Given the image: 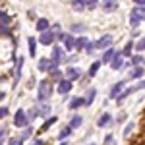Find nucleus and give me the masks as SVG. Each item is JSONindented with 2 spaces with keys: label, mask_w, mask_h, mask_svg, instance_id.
Here are the masks:
<instances>
[{
  "label": "nucleus",
  "mask_w": 145,
  "mask_h": 145,
  "mask_svg": "<svg viewBox=\"0 0 145 145\" xmlns=\"http://www.w3.org/2000/svg\"><path fill=\"white\" fill-rule=\"evenodd\" d=\"M50 95H52V83L48 79H41L39 81V91H37V101L39 103H46Z\"/></svg>",
  "instance_id": "1"
},
{
  "label": "nucleus",
  "mask_w": 145,
  "mask_h": 145,
  "mask_svg": "<svg viewBox=\"0 0 145 145\" xmlns=\"http://www.w3.org/2000/svg\"><path fill=\"white\" fill-rule=\"evenodd\" d=\"M14 124L18 126V128H29V116H27V112L23 110V108H20V110L16 112V116H14Z\"/></svg>",
  "instance_id": "2"
},
{
  "label": "nucleus",
  "mask_w": 145,
  "mask_h": 145,
  "mask_svg": "<svg viewBox=\"0 0 145 145\" xmlns=\"http://www.w3.org/2000/svg\"><path fill=\"white\" fill-rule=\"evenodd\" d=\"M141 20H145V8H134L130 14V25L135 27V25H139Z\"/></svg>",
  "instance_id": "3"
},
{
  "label": "nucleus",
  "mask_w": 145,
  "mask_h": 145,
  "mask_svg": "<svg viewBox=\"0 0 145 145\" xmlns=\"http://www.w3.org/2000/svg\"><path fill=\"white\" fill-rule=\"evenodd\" d=\"M8 25H10V16H8L6 12H2V14H0V35H2V37H8V35H10Z\"/></svg>",
  "instance_id": "4"
},
{
  "label": "nucleus",
  "mask_w": 145,
  "mask_h": 145,
  "mask_svg": "<svg viewBox=\"0 0 145 145\" xmlns=\"http://www.w3.org/2000/svg\"><path fill=\"white\" fill-rule=\"evenodd\" d=\"M72 6H74V10H85V8H95L97 6V0H76V2H72Z\"/></svg>",
  "instance_id": "5"
},
{
  "label": "nucleus",
  "mask_w": 145,
  "mask_h": 145,
  "mask_svg": "<svg viewBox=\"0 0 145 145\" xmlns=\"http://www.w3.org/2000/svg\"><path fill=\"white\" fill-rule=\"evenodd\" d=\"M112 43V35H103L99 41H95V48H101V50H108Z\"/></svg>",
  "instance_id": "6"
},
{
  "label": "nucleus",
  "mask_w": 145,
  "mask_h": 145,
  "mask_svg": "<svg viewBox=\"0 0 145 145\" xmlns=\"http://www.w3.org/2000/svg\"><path fill=\"white\" fill-rule=\"evenodd\" d=\"M25 64V60H23V56H20L18 60H16V72H14V85H18V81L22 79V66Z\"/></svg>",
  "instance_id": "7"
},
{
  "label": "nucleus",
  "mask_w": 145,
  "mask_h": 145,
  "mask_svg": "<svg viewBox=\"0 0 145 145\" xmlns=\"http://www.w3.org/2000/svg\"><path fill=\"white\" fill-rule=\"evenodd\" d=\"M56 91H58L60 95H66V93H70V91H72V81H70V79H62V81L58 83Z\"/></svg>",
  "instance_id": "8"
},
{
  "label": "nucleus",
  "mask_w": 145,
  "mask_h": 145,
  "mask_svg": "<svg viewBox=\"0 0 145 145\" xmlns=\"http://www.w3.org/2000/svg\"><path fill=\"white\" fill-rule=\"evenodd\" d=\"M50 60H52V64H54L56 68L60 66V62H62V48H60V46H54V48H52V56H50Z\"/></svg>",
  "instance_id": "9"
},
{
  "label": "nucleus",
  "mask_w": 145,
  "mask_h": 145,
  "mask_svg": "<svg viewBox=\"0 0 145 145\" xmlns=\"http://www.w3.org/2000/svg\"><path fill=\"white\" fill-rule=\"evenodd\" d=\"M122 91H124V81H118L116 85H112V89H110V99H118L120 95H122Z\"/></svg>",
  "instance_id": "10"
},
{
  "label": "nucleus",
  "mask_w": 145,
  "mask_h": 145,
  "mask_svg": "<svg viewBox=\"0 0 145 145\" xmlns=\"http://www.w3.org/2000/svg\"><path fill=\"white\" fill-rule=\"evenodd\" d=\"M52 41H54V33L52 31H45V33L39 35V43L41 45H50Z\"/></svg>",
  "instance_id": "11"
},
{
  "label": "nucleus",
  "mask_w": 145,
  "mask_h": 145,
  "mask_svg": "<svg viewBox=\"0 0 145 145\" xmlns=\"http://www.w3.org/2000/svg\"><path fill=\"white\" fill-rule=\"evenodd\" d=\"M39 70L41 72H50L52 70V60L50 58H41L39 60Z\"/></svg>",
  "instance_id": "12"
},
{
  "label": "nucleus",
  "mask_w": 145,
  "mask_h": 145,
  "mask_svg": "<svg viewBox=\"0 0 145 145\" xmlns=\"http://www.w3.org/2000/svg\"><path fill=\"white\" fill-rule=\"evenodd\" d=\"M118 54V52H114V48H108V50H105V54H103V58H101V62L103 64H108V62H112L114 60V56Z\"/></svg>",
  "instance_id": "13"
},
{
  "label": "nucleus",
  "mask_w": 145,
  "mask_h": 145,
  "mask_svg": "<svg viewBox=\"0 0 145 145\" xmlns=\"http://www.w3.org/2000/svg\"><path fill=\"white\" fill-rule=\"evenodd\" d=\"M124 66V60H122V52H118V54L114 56V60L110 62V68L112 70H122Z\"/></svg>",
  "instance_id": "14"
},
{
  "label": "nucleus",
  "mask_w": 145,
  "mask_h": 145,
  "mask_svg": "<svg viewBox=\"0 0 145 145\" xmlns=\"http://www.w3.org/2000/svg\"><path fill=\"white\" fill-rule=\"evenodd\" d=\"M79 76H81V72H79L78 68H68L66 70V78L72 81V79H78Z\"/></svg>",
  "instance_id": "15"
},
{
  "label": "nucleus",
  "mask_w": 145,
  "mask_h": 145,
  "mask_svg": "<svg viewBox=\"0 0 145 145\" xmlns=\"http://www.w3.org/2000/svg\"><path fill=\"white\" fill-rule=\"evenodd\" d=\"M95 95H97V91H95V89H87L85 97H83V101H85V106H89L91 103L95 101Z\"/></svg>",
  "instance_id": "16"
},
{
  "label": "nucleus",
  "mask_w": 145,
  "mask_h": 145,
  "mask_svg": "<svg viewBox=\"0 0 145 145\" xmlns=\"http://www.w3.org/2000/svg\"><path fill=\"white\" fill-rule=\"evenodd\" d=\"M37 29H39L41 33L48 31V20H45V18H39V20H37Z\"/></svg>",
  "instance_id": "17"
},
{
  "label": "nucleus",
  "mask_w": 145,
  "mask_h": 145,
  "mask_svg": "<svg viewBox=\"0 0 145 145\" xmlns=\"http://www.w3.org/2000/svg\"><path fill=\"white\" fill-rule=\"evenodd\" d=\"M101 6H103V10L112 12V10H116V8H118V2H114V0H106V2H103Z\"/></svg>",
  "instance_id": "18"
},
{
  "label": "nucleus",
  "mask_w": 145,
  "mask_h": 145,
  "mask_svg": "<svg viewBox=\"0 0 145 145\" xmlns=\"http://www.w3.org/2000/svg\"><path fill=\"white\" fill-rule=\"evenodd\" d=\"M76 41H78V39H74L72 35H68V37H66L64 45H66V48H68V50H76Z\"/></svg>",
  "instance_id": "19"
},
{
  "label": "nucleus",
  "mask_w": 145,
  "mask_h": 145,
  "mask_svg": "<svg viewBox=\"0 0 145 145\" xmlns=\"http://www.w3.org/2000/svg\"><path fill=\"white\" fill-rule=\"evenodd\" d=\"M81 105H85V101H83V99H79V97L72 99V101H70V110H76V108H79Z\"/></svg>",
  "instance_id": "20"
},
{
  "label": "nucleus",
  "mask_w": 145,
  "mask_h": 145,
  "mask_svg": "<svg viewBox=\"0 0 145 145\" xmlns=\"http://www.w3.org/2000/svg\"><path fill=\"white\" fill-rule=\"evenodd\" d=\"M101 64H103L101 60H97V62H93V64H91V68H89V78H95V76H97V72H99Z\"/></svg>",
  "instance_id": "21"
},
{
  "label": "nucleus",
  "mask_w": 145,
  "mask_h": 145,
  "mask_svg": "<svg viewBox=\"0 0 145 145\" xmlns=\"http://www.w3.org/2000/svg\"><path fill=\"white\" fill-rule=\"evenodd\" d=\"M27 45H29V54L35 56L37 54V41H35L33 37H29V39H27Z\"/></svg>",
  "instance_id": "22"
},
{
  "label": "nucleus",
  "mask_w": 145,
  "mask_h": 145,
  "mask_svg": "<svg viewBox=\"0 0 145 145\" xmlns=\"http://www.w3.org/2000/svg\"><path fill=\"white\" fill-rule=\"evenodd\" d=\"M52 124H56V116H50V118H46L45 124L41 126V130H39V132H46V130H48V128H50Z\"/></svg>",
  "instance_id": "23"
},
{
  "label": "nucleus",
  "mask_w": 145,
  "mask_h": 145,
  "mask_svg": "<svg viewBox=\"0 0 145 145\" xmlns=\"http://www.w3.org/2000/svg\"><path fill=\"white\" fill-rule=\"evenodd\" d=\"M135 87H128V89H124L122 91V95H120V97H118V99H116V103H122L124 99H126V97H128V95H132V93H135Z\"/></svg>",
  "instance_id": "24"
},
{
  "label": "nucleus",
  "mask_w": 145,
  "mask_h": 145,
  "mask_svg": "<svg viewBox=\"0 0 145 145\" xmlns=\"http://www.w3.org/2000/svg\"><path fill=\"white\" fill-rule=\"evenodd\" d=\"M108 122H110V114H108V112H105V114H103V116L99 118V122H97V126H101V128H105V126H106Z\"/></svg>",
  "instance_id": "25"
},
{
  "label": "nucleus",
  "mask_w": 145,
  "mask_h": 145,
  "mask_svg": "<svg viewBox=\"0 0 145 145\" xmlns=\"http://www.w3.org/2000/svg\"><path fill=\"white\" fill-rule=\"evenodd\" d=\"M81 122H83V120H81V116H74V118L70 120V124H68V126H70L72 130H76V128H79V126H81Z\"/></svg>",
  "instance_id": "26"
},
{
  "label": "nucleus",
  "mask_w": 145,
  "mask_h": 145,
  "mask_svg": "<svg viewBox=\"0 0 145 145\" xmlns=\"http://www.w3.org/2000/svg\"><path fill=\"white\" fill-rule=\"evenodd\" d=\"M48 112H50V106H48L46 103H41V105H39V114H41V116H48ZM48 118H50V116H48Z\"/></svg>",
  "instance_id": "27"
},
{
  "label": "nucleus",
  "mask_w": 145,
  "mask_h": 145,
  "mask_svg": "<svg viewBox=\"0 0 145 145\" xmlns=\"http://www.w3.org/2000/svg\"><path fill=\"white\" fill-rule=\"evenodd\" d=\"M132 48H135V45L132 41H128L126 46H124V50H122V56H132Z\"/></svg>",
  "instance_id": "28"
},
{
  "label": "nucleus",
  "mask_w": 145,
  "mask_h": 145,
  "mask_svg": "<svg viewBox=\"0 0 145 145\" xmlns=\"http://www.w3.org/2000/svg\"><path fill=\"white\" fill-rule=\"evenodd\" d=\"M87 45H89L87 39H85V37H79L78 41H76V50H81V48H85Z\"/></svg>",
  "instance_id": "29"
},
{
  "label": "nucleus",
  "mask_w": 145,
  "mask_h": 145,
  "mask_svg": "<svg viewBox=\"0 0 145 145\" xmlns=\"http://www.w3.org/2000/svg\"><path fill=\"white\" fill-rule=\"evenodd\" d=\"M130 76H132V79H137L143 76V68H134L132 72H130Z\"/></svg>",
  "instance_id": "30"
},
{
  "label": "nucleus",
  "mask_w": 145,
  "mask_h": 145,
  "mask_svg": "<svg viewBox=\"0 0 145 145\" xmlns=\"http://www.w3.org/2000/svg\"><path fill=\"white\" fill-rule=\"evenodd\" d=\"M50 78L54 79V81H58V83H60V81H62V72H60V70H56V72H50Z\"/></svg>",
  "instance_id": "31"
},
{
  "label": "nucleus",
  "mask_w": 145,
  "mask_h": 145,
  "mask_svg": "<svg viewBox=\"0 0 145 145\" xmlns=\"http://www.w3.org/2000/svg\"><path fill=\"white\" fill-rule=\"evenodd\" d=\"M134 128H135V124H134V122H130L128 126H126V128H124V135L128 137V135H130L132 132H134Z\"/></svg>",
  "instance_id": "32"
},
{
  "label": "nucleus",
  "mask_w": 145,
  "mask_h": 145,
  "mask_svg": "<svg viewBox=\"0 0 145 145\" xmlns=\"http://www.w3.org/2000/svg\"><path fill=\"white\" fill-rule=\"evenodd\" d=\"M70 132H72V128H70V126H68V128H64V130L60 132V135H58V139H64V137H68V135H70Z\"/></svg>",
  "instance_id": "33"
},
{
  "label": "nucleus",
  "mask_w": 145,
  "mask_h": 145,
  "mask_svg": "<svg viewBox=\"0 0 145 145\" xmlns=\"http://www.w3.org/2000/svg\"><path fill=\"white\" fill-rule=\"evenodd\" d=\"M31 132H33V130H31V128H25V130H22V135H20V137H22L23 141H25V139H27V137H29V135H31Z\"/></svg>",
  "instance_id": "34"
},
{
  "label": "nucleus",
  "mask_w": 145,
  "mask_h": 145,
  "mask_svg": "<svg viewBox=\"0 0 145 145\" xmlns=\"http://www.w3.org/2000/svg\"><path fill=\"white\" fill-rule=\"evenodd\" d=\"M135 50H139V52H141V50H145V37L137 41V45H135Z\"/></svg>",
  "instance_id": "35"
},
{
  "label": "nucleus",
  "mask_w": 145,
  "mask_h": 145,
  "mask_svg": "<svg viewBox=\"0 0 145 145\" xmlns=\"http://www.w3.org/2000/svg\"><path fill=\"white\" fill-rule=\"evenodd\" d=\"M139 62H143V58H141L139 54L132 56V60H130V64H132V66H135V64H139Z\"/></svg>",
  "instance_id": "36"
},
{
  "label": "nucleus",
  "mask_w": 145,
  "mask_h": 145,
  "mask_svg": "<svg viewBox=\"0 0 145 145\" xmlns=\"http://www.w3.org/2000/svg\"><path fill=\"white\" fill-rule=\"evenodd\" d=\"M37 114H39V108H29V112H27V116H29V122L33 120Z\"/></svg>",
  "instance_id": "37"
},
{
  "label": "nucleus",
  "mask_w": 145,
  "mask_h": 145,
  "mask_svg": "<svg viewBox=\"0 0 145 145\" xmlns=\"http://www.w3.org/2000/svg\"><path fill=\"white\" fill-rule=\"evenodd\" d=\"M93 50H95V43H89V45L85 46V52H87V54H91Z\"/></svg>",
  "instance_id": "38"
},
{
  "label": "nucleus",
  "mask_w": 145,
  "mask_h": 145,
  "mask_svg": "<svg viewBox=\"0 0 145 145\" xmlns=\"http://www.w3.org/2000/svg\"><path fill=\"white\" fill-rule=\"evenodd\" d=\"M22 143H23V139H22V137H14V139L10 141V145H22Z\"/></svg>",
  "instance_id": "39"
},
{
  "label": "nucleus",
  "mask_w": 145,
  "mask_h": 145,
  "mask_svg": "<svg viewBox=\"0 0 145 145\" xmlns=\"http://www.w3.org/2000/svg\"><path fill=\"white\" fill-rule=\"evenodd\" d=\"M6 114H8V106H2L0 108V118H6Z\"/></svg>",
  "instance_id": "40"
},
{
  "label": "nucleus",
  "mask_w": 145,
  "mask_h": 145,
  "mask_svg": "<svg viewBox=\"0 0 145 145\" xmlns=\"http://www.w3.org/2000/svg\"><path fill=\"white\" fill-rule=\"evenodd\" d=\"M83 29H85V27H83V25H72V31H83Z\"/></svg>",
  "instance_id": "41"
},
{
  "label": "nucleus",
  "mask_w": 145,
  "mask_h": 145,
  "mask_svg": "<svg viewBox=\"0 0 145 145\" xmlns=\"http://www.w3.org/2000/svg\"><path fill=\"white\" fill-rule=\"evenodd\" d=\"M112 139H114L112 135H106V137H105V141H106V145H114V141H112Z\"/></svg>",
  "instance_id": "42"
},
{
  "label": "nucleus",
  "mask_w": 145,
  "mask_h": 145,
  "mask_svg": "<svg viewBox=\"0 0 145 145\" xmlns=\"http://www.w3.org/2000/svg\"><path fill=\"white\" fill-rule=\"evenodd\" d=\"M31 145H45V141H43V139H41V137H37V139H35L33 143Z\"/></svg>",
  "instance_id": "43"
},
{
  "label": "nucleus",
  "mask_w": 145,
  "mask_h": 145,
  "mask_svg": "<svg viewBox=\"0 0 145 145\" xmlns=\"http://www.w3.org/2000/svg\"><path fill=\"white\" fill-rule=\"evenodd\" d=\"M0 137H2V141L6 139V128H4V126H2V130H0Z\"/></svg>",
  "instance_id": "44"
},
{
  "label": "nucleus",
  "mask_w": 145,
  "mask_h": 145,
  "mask_svg": "<svg viewBox=\"0 0 145 145\" xmlns=\"http://www.w3.org/2000/svg\"><path fill=\"white\" fill-rule=\"evenodd\" d=\"M60 145H66V141H62V143H60Z\"/></svg>",
  "instance_id": "45"
},
{
  "label": "nucleus",
  "mask_w": 145,
  "mask_h": 145,
  "mask_svg": "<svg viewBox=\"0 0 145 145\" xmlns=\"http://www.w3.org/2000/svg\"><path fill=\"white\" fill-rule=\"evenodd\" d=\"M2 145H4V143H2Z\"/></svg>",
  "instance_id": "46"
}]
</instances>
